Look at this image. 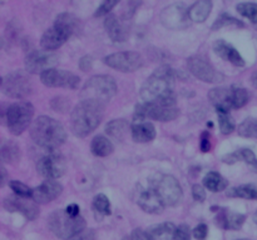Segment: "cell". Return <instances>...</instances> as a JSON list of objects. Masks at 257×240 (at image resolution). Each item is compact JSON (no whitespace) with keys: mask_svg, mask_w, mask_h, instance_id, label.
<instances>
[{"mask_svg":"<svg viewBox=\"0 0 257 240\" xmlns=\"http://www.w3.org/2000/svg\"><path fill=\"white\" fill-rule=\"evenodd\" d=\"M63 192L62 184H59L55 180H45L42 184L38 185L33 189V198L37 204H48L57 199Z\"/></svg>","mask_w":257,"mask_h":240,"instance_id":"ac0fdd59","label":"cell"},{"mask_svg":"<svg viewBox=\"0 0 257 240\" xmlns=\"http://www.w3.org/2000/svg\"><path fill=\"white\" fill-rule=\"evenodd\" d=\"M65 210H67L68 214H70L72 216H79L80 215V209H79V206H78V204L68 205L67 209Z\"/></svg>","mask_w":257,"mask_h":240,"instance_id":"f907efd6","label":"cell"},{"mask_svg":"<svg viewBox=\"0 0 257 240\" xmlns=\"http://www.w3.org/2000/svg\"><path fill=\"white\" fill-rule=\"evenodd\" d=\"M93 209H94L95 214L100 215V216H107L112 212H110L109 199L104 194L95 195L94 199H93Z\"/></svg>","mask_w":257,"mask_h":240,"instance_id":"836d02e7","label":"cell"},{"mask_svg":"<svg viewBox=\"0 0 257 240\" xmlns=\"http://www.w3.org/2000/svg\"><path fill=\"white\" fill-rule=\"evenodd\" d=\"M207 232H208L207 225L203 224V222H201V224H198L197 226L193 229L192 234L197 240H205L206 238H207Z\"/></svg>","mask_w":257,"mask_h":240,"instance_id":"f6af8a7d","label":"cell"},{"mask_svg":"<svg viewBox=\"0 0 257 240\" xmlns=\"http://www.w3.org/2000/svg\"><path fill=\"white\" fill-rule=\"evenodd\" d=\"M150 186L156 190L165 206H176L183 198L181 184L173 175L157 174L150 182Z\"/></svg>","mask_w":257,"mask_h":240,"instance_id":"52a82bcc","label":"cell"},{"mask_svg":"<svg viewBox=\"0 0 257 240\" xmlns=\"http://www.w3.org/2000/svg\"><path fill=\"white\" fill-rule=\"evenodd\" d=\"M208 99L215 105L217 112H230L231 88H215L208 92Z\"/></svg>","mask_w":257,"mask_h":240,"instance_id":"cb8c5ba5","label":"cell"},{"mask_svg":"<svg viewBox=\"0 0 257 240\" xmlns=\"http://www.w3.org/2000/svg\"><path fill=\"white\" fill-rule=\"evenodd\" d=\"M69 240H95V235L93 230H83L82 232L70 238Z\"/></svg>","mask_w":257,"mask_h":240,"instance_id":"bcb514c9","label":"cell"},{"mask_svg":"<svg viewBox=\"0 0 257 240\" xmlns=\"http://www.w3.org/2000/svg\"><path fill=\"white\" fill-rule=\"evenodd\" d=\"M203 185L207 188L208 190L213 192H223L227 188L228 182L220 172H210L205 175L203 178Z\"/></svg>","mask_w":257,"mask_h":240,"instance_id":"4dcf8cb0","label":"cell"},{"mask_svg":"<svg viewBox=\"0 0 257 240\" xmlns=\"http://www.w3.org/2000/svg\"><path fill=\"white\" fill-rule=\"evenodd\" d=\"M118 4V0H105L104 2H102V4L99 5V8L97 9V12H95V16H102V15H105L108 14V12H110L113 10V8L115 6V5Z\"/></svg>","mask_w":257,"mask_h":240,"instance_id":"60d3db41","label":"cell"},{"mask_svg":"<svg viewBox=\"0 0 257 240\" xmlns=\"http://www.w3.org/2000/svg\"><path fill=\"white\" fill-rule=\"evenodd\" d=\"M218 114V124L222 134L228 135L235 130V120L231 116L230 112H217Z\"/></svg>","mask_w":257,"mask_h":240,"instance_id":"8d00e7d4","label":"cell"},{"mask_svg":"<svg viewBox=\"0 0 257 240\" xmlns=\"http://www.w3.org/2000/svg\"><path fill=\"white\" fill-rule=\"evenodd\" d=\"M30 136L38 146L48 152H53L64 144L67 140V132L58 120L43 115L33 122L30 126Z\"/></svg>","mask_w":257,"mask_h":240,"instance_id":"3957f363","label":"cell"},{"mask_svg":"<svg viewBox=\"0 0 257 240\" xmlns=\"http://www.w3.org/2000/svg\"><path fill=\"white\" fill-rule=\"evenodd\" d=\"M212 148L211 145V135L208 132H203L200 138V149L202 152H208Z\"/></svg>","mask_w":257,"mask_h":240,"instance_id":"7bdbcfd3","label":"cell"},{"mask_svg":"<svg viewBox=\"0 0 257 240\" xmlns=\"http://www.w3.org/2000/svg\"><path fill=\"white\" fill-rule=\"evenodd\" d=\"M54 24L67 30L72 36L80 32V30H82V20L75 16L74 14H70V12H62V14L58 15L57 19L54 20Z\"/></svg>","mask_w":257,"mask_h":240,"instance_id":"d4e9b609","label":"cell"},{"mask_svg":"<svg viewBox=\"0 0 257 240\" xmlns=\"http://www.w3.org/2000/svg\"><path fill=\"white\" fill-rule=\"evenodd\" d=\"M58 56L52 52L45 50H32L25 58V69L29 74H40L49 69H54L57 65Z\"/></svg>","mask_w":257,"mask_h":240,"instance_id":"7c38bea8","label":"cell"},{"mask_svg":"<svg viewBox=\"0 0 257 240\" xmlns=\"http://www.w3.org/2000/svg\"><path fill=\"white\" fill-rule=\"evenodd\" d=\"M216 224L222 229L240 230L246 222V215L231 212L228 209H218L216 215Z\"/></svg>","mask_w":257,"mask_h":240,"instance_id":"ffe728a7","label":"cell"},{"mask_svg":"<svg viewBox=\"0 0 257 240\" xmlns=\"http://www.w3.org/2000/svg\"><path fill=\"white\" fill-rule=\"evenodd\" d=\"M192 195H193V199L198 202H203L206 199V192H205V188L200 184H195L192 186Z\"/></svg>","mask_w":257,"mask_h":240,"instance_id":"ee69618b","label":"cell"},{"mask_svg":"<svg viewBox=\"0 0 257 240\" xmlns=\"http://www.w3.org/2000/svg\"><path fill=\"white\" fill-rule=\"evenodd\" d=\"M3 206L10 212H22L28 220H35L38 218V214H39V208H38L37 202L34 200L20 198L18 195L5 198Z\"/></svg>","mask_w":257,"mask_h":240,"instance_id":"2e32d148","label":"cell"},{"mask_svg":"<svg viewBox=\"0 0 257 240\" xmlns=\"http://www.w3.org/2000/svg\"><path fill=\"white\" fill-rule=\"evenodd\" d=\"M40 82L48 88H65L75 89L79 86L80 78L68 70L49 69L40 75Z\"/></svg>","mask_w":257,"mask_h":240,"instance_id":"5bb4252c","label":"cell"},{"mask_svg":"<svg viewBox=\"0 0 257 240\" xmlns=\"http://www.w3.org/2000/svg\"><path fill=\"white\" fill-rule=\"evenodd\" d=\"M180 115V110L176 106H166L160 104H148V102H141L136 108L135 119L145 120L146 118L158 120V122H172L177 119Z\"/></svg>","mask_w":257,"mask_h":240,"instance_id":"9c48e42d","label":"cell"},{"mask_svg":"<svg viewBox=\"0 0 257 240\" xmlns=\"http://www.w3.org/2000/svg\"><path fill=\"white\" fill-rule=\"evenodd\" d=\"M117 92V82L110 75H94L84 84L82 89L83 100H94V102H110Z\"/></svg>","mask_w":257,"mask_h":240,"instance_id":"5b68a950","label":"cell"},{"mask_svg":"<svg viewBox=\"0 0 257 240\" xmlns=\"http://www.w3.org/2000/svg\"><path fill=\"white\" fill-rule=\"evenodd\" d=\"M213 50H215L218 56L227 60L228 62H231L235 66H245V60L241 56L240 52H237V49L231 44H228V42H226L225 40H217L213 45Z\"/></svg>","mask_w":257,"mask_h":240,"instance_id":"603a6c76","label":"cell"},{"mask_svg":"<svg viewBox=\"0 0 257 240\" xmlns=\"http://www.w3.org/2000/svg\"><path fill=\"white\" fill-rule=\"evenodd\" d=\"M48 226L57 238L69 240L83 230H85V220L83 216H72L67 210H55L48 218Z\"/></svg>","mask_w":257,"mask_h":240,"instance_id":"277c9868","label":"cell"},{"mask_svg":"<svg viewBox=\"0 0 257 240\" xmlns=\"http://www.w3.org/2000/svg\"><path fill=\"white\" fill-rule=\"evenodd\" d=\"M7 182V170L4 166H2V186H4Z\"/></svg>","mask_w":257,"mask_h":240,"instance_id":"816d5d0a","label":"cell"},{"mask_svg":"<svg viewBox=\"0 0 257 240\" xmlns=\"http://www.w3.org/2000/svg\"><path fill=\"white\" fill-rule=\"evenodd\" d=\"M161 22L168 29H183L190 25L188 9L183 4H172L165 8L160 15Z\"/></svg>","mask_w":257,"mask_h":240,"instance_id":"9a60e30c","label":"cell"},{"mask_svg":"<svg viewBox=\"0 0 257 240\" xmlns=\"http://www.w3.org/2000/svg\"><path fill=\"white\" fill-rule=\"evenodd\" d=\"M104 115V105L94 100H82L70 118V129L77 138H85L94 132Z\"/></svg>","mask_w":257,"mask_h":240,"instance_id":"7a4b0ae2","label":"cell"},{"mask_svg":"<svg viewBox=\"0 0 257 240\" xmlns=\"http://www.w3.org/2000/svg\"><path fill=\"white\" fill-rule=\"evenodd\" d=\"M136 202H137L138 206L143 210V212H148V214H161L165 209L162 200L160 199L158 194L152 186L148 188H140L137 192V196H136Z\"/></svg>","mask_w":257,"mask_h":240,"instance_id":"e0dca14e","label":"cell"},{"mask_svg":"<svg viewBox=\"0 0 257 240\" xmlns=\"http://www.w3.org/2000/svg\"><path fill=\"white\" fill-rule=\"evenodd\" d=\"M251 82H252L253 86H255V88H257V70H256V72H253L252 78H251Z\"/></svg>","mask_w":257,"mask_h":240,"instance_id":"f5cc1de1","label":"cell"},{"mask_svg":"<svg viewBox=\"0 0 257 240\" xmlns=\"http://www.w3.org/2000/svg\"><path fill=\"white\" fill-rule=\"evenodd\" d=\"M9 186L12 188V190L15 192V195H18V196L27 198V199L33 198V189H30L28 185L19 182V180H10Z\"/></svg>","mask_w":257,"mask_h":240,"instance_id":"f35d334b","label":"cell"},{"mask_svg":"<svg viewBox=\"0 0 257 240\" xmlns=\"http://www.w3.org/2000/svg\"><path fill=\"white\" fill-rule=\"evenodd\" d=\"M238 240H250V239H238Z\"/></svg>","mask_w":257,"mask_h":240,"instance_id":"11a10c76","label":"cell"},{"mask_svg":"<svg viewBox=\"0 0 257 240\" xmlns=\"http://www.w3.org/2000/svg\"><path fill=\"white\" fill-rule=\"evenodd\" d=\"M175 82V70L168 65L160 66L141 86V99L148 104L176 106Z\"/></svg>","mask_w":257,"mask_h":240,"instance_id":"6da1fadb","label":"cell"},{"mask_svg":"<svg viewBox=\"0 0 257 240\" xmlns=\"http://www.w3.org/2000/svg\"><path fill=\"white\" fill-rule=\"evenodd\" d=\"M90 150L95 156L104 158L114 152V146L109 139H107L103 135H97V136L93 138L92 142H90Z\"/></svg>","mask_w":257,"mask_h":240,"instance_id":"f546056e","label":"cell"},{"mask_svg":"<svg viewBox=\"0 0 257 240\" xmlns=\"http://www.w3.org/2000/svg\"><path fill=\"white\" fill-rule=\"evenodd\" d=\"M104 64L123 72H133L143 64L142 56L136 52H120L104 58Z\"/></svg>","mask_w":257,"mask_h":240,"instance_id":"4fadbf2b","label":"cell"},{"mask_svg":"<svg viewBox=\"0 0 257 240\" xmlns=\"http://www.w3.org/2000/svg\"><path fill=\"white\" fill-rule=\"evenodd\" d=\"M255 222L257 224V212H256V214H255Z\"/></svg>","mask_w":257,"mask_h":240,"instance_id":"db71d44e","label":"cell"},{"mask_svg":"<svg viewBox=\"0 0 257 240\" xmlns=\"http://www.w3.org/2000/svg\"><path fill=\"white\" fill-rule=\"evenodd\" d=\"M50 105H52L53 109L58 112H65L69 110V102H68V100L63 96H58L55 98V99H53Z\"/></svg>","mask_w":257,"mask_h":240,"instance_id":"ab89813d","label":"cell"},{"mask_svg":"<svg viewBox=\"0 0 257 240\" xmlns=\"http://www.w3.org/2000/svg\"><path fill=\"white\" fill-rule=\"evenodd\" d=\"M93 66V59L90 56H88V55H85V56H83L82 59L79 60V68L80 70H83V72H89L90 69H92Z\"/></svg>","mask_w":257,"mask_h":240,"instance_id":"c3c4849f","label":"cell"},{"mask_svg":"<svg viewBox=\"0 0 257 240\" xmlns=\"http://www.w3.org/2000/svg\"><path fill=\"white\" fill-rule=\"evenodd\" d=\"M228 198H241V199L256 200L257 199V186L252 184L240 185V186L231 188L227 192Z\"/></svg>","mask_w":257,"mask_h":240,"instance_id":"1f68e13d","label":"cell"},{"mask_svg":"<svg viewBox=\"0 0 257 240\" xmlns=\"http://www.w3.org/2000/svg\"><path fill=\"white\" fill-rule=\"evenodd\" d=\"M237 12L242 16L247 18L253 24H257V4L256 2H240L236 6Z\"/></svg>","mask_w":257,"mask_h":240,"instance_id":"d590c367","label":"cell"},{"mask_svg":"<svg viewBox=\"0 0 257 240\" xmlns=\"http://www.w3.org/2000/svg\"><path fill=\"white\" fill-rule=\"evenodd\" d=\"M132 240H153L150 232L142 229H136L132 232Z\"/></svg>","mask_w":257,"mask_h":240,"instance_id":"7dc6e473","label":"cell"},{"mask_svg":"<svg viewBox=\"0 0 257 240\" xmlns=\"http://www.w3.org/2000/svg\"><path fill=\"white\" fill-rule=\"evenodd\" d=\"M131 135L136 142H151L156 138V128L152 122L141 119H135L132 122Z\"/></svg>","mask_w":257,"mask_h":240,"instance_id":"44dd1931","label":"cell"},{"mask_svg":"<svg viewBox=\"0 0 257 240\" xmlns=\"http://www.w3.org/2000/svg\"><path fill=\"white\" fill-rule=\"evenodd\" d=\"M104 28L107 34L113 42H124L128 39V30L119 18L114 14H109L104 20Z\"/></svg>","mask_w":257,"mask_h":240,"instance_id":"7402d4cb","label":"cell"},{"mask_svg":"<svg viewBox=\"0 0 257 240\" xmlns=\"http://www.w3.org/2000/svg\"><path fill=\"white\" fill-rule=\"evenodd\" d=\"M132 129V125H130V122L125 119H115L112 120L107 124L105 126V132L109 135L110 138L115 140H124L127 138V135L131 132Z\"/></svg>","mask_w":257,"mask_h":240,"instance_id":"484cf974","label":"cell"},{"mask_svg":"<svg viewBox=\"0 0 257 240\" xmlns=\"http://www.w3.org/2000/svg\"><path fill=\"white\" fill-rule=\"evenodd\" d=\"M37 170L47 180H55L67 172V160L59 152H50L38 160Z\"/></svg>","mask_w":257,"mask_h":240,"instance_id":"30bf717a","label":"cell"},{"mask_svg":"<svg viewBox=\"0 0 257 240\" xmlns=\"http://www.w3.org/2000/svg\"><path fill=\"white\" fill-rule=\"evenodd\" d=\"M0 156H2V162H7V164H17L22 158V152H20L19 145L12 140H5L3 142L2 148H0Z\"/></svg>","mask_w":257,"mask_h":240,"instance_id":"83f0119b","label":"cell"},{"mask_svg":"<svg viewBox=\"0 0 257 240\" xmlns=\"http://www.w3.org/2000/svg\"><path fill=\"white\" fill-rule=\"evenodd\" d=\"M34 106L28 102H18L10 105L4 114V122L10 134L20 135L30 125Z\"/></svg>","mask_w":257,"mask_h":240,"instance_id":"8992f818","label":"cell"},{"mask_svg":"<svg viewBox=\"0 0 257 240\" xmlns=\"http://www.w3.org/2000/svg\"><path fill=\"white\" fill-rule=\"evenodd\" d=\"M250 95L245 88H231V108L232 109H240L247 104Z\"/></svg>","mask_w":257,"mask_h":240,"instance_id":"d6a6232c","label":"cell"},{"mask_svg":"<svg viewBox=\"0 0 257 240\" xmlns=\"http://www.w3.org/2000/svg\"><path fill=\"white\" fill-rule=\"evenodd\" d=\"M238 134L243 138H253L257 139V119L247 118L238 126Z\"/></svg>","mask_w":257,"mask_h":240,"instance_id":"e575fe53","label":"cell"},{"mask_svg":"<svg viewBox=\"0 0 257 240\" xmlns=\"http://www.w3.org/2000/svg\"><path fill=\"white\" fill-rule=\"evenodd\" d=\"M0 88H2L3 94L12 99H23L32 94L33 92L32 80L29 75L22 70L4 75Z\"/></svg>","mask_w":257,"mask_h":240,"instance_id":"ba28073f","label":"cell"},{"mask_svg":"<svg viewBox=\"0 0 257 240\" xmlns=\"http://www.w3.org/2000/svg\"><path fill=\"white\" fill-rule=\"evenodd\" d=\"M187 68L191 74L205 82H221L225 79V76L218 72L202 55H193L188 58Z\"/></svg>","mask_w":257,"mask_h":240,"instance_id":"8fae6325","label":"cell"},{"mask_svg":"<svg viewBox=\"0 0 257 240\" xmlns=\"http://www.w3.org/2000/svg\"><path fill=\"white\" fill-rule=\"evenodd\" d=\"M70 36H72V35H70L67 30L54 24L52 28H49V29L43 34L42 39H40V45H42V48L44 50L52 52V50L58 49V48L62 46L63 44H65Z\"/></svg>","mask_w":257,"mask_h":240,"instance_id":"d6986e66","label":"cell"},{"mask_svg":"<svg viewBox=\"0 0 257 240\" xmlns=\"http://www.w3.org/2000/svg\"><path fill=\"white\" fill-rule=\"evenodd\" d=\"M211 10H212V2H210V0L196 2L188 9V16H190L191 22H203L208 18Z\"/></svg>","mask_w":257,"mask_h":240,"instance_id":"4316f807","label":"cell"},{"mask_svg":"<svg viewBox=\"0 0 257 240\" xmlns=\"http://www.w3.org/2000/svg\"><path fill=\"white\" fill-rule=\"evenodd\" d=\"M231 25H236V26H243V22H241L240 20L236 19V18L233 16H230L228 14H221L220 16L216 19L215 24L212 25V30H217V29H221V28L223 26H231Z\"/></svg>","mask_w":257,"mask_h":240,"instance_id":"74e56055","label":"cell"},{"mask_svg":"<svg viewBox=\"0 0 257 240\" xmlns=\"http://www.w3.org/2000/svg\"><path fill=\"white\" fill-rule=\"evenodd\" d=\"M223 162H226V164H235V162H240V155H238V152H232V154H227L223 156Z\"/></svg>","mask_w":257,"mask_h":240,"instance_id":"681fc988","label":"cell"},{"mask_svg":"<svg viewBox=\"0 0 257 240\" xmlns=\"http://www.w3.org/2000/svg\"><path fill=\"white\" fill-rule=\"evenodd\" d=\"M173 240H191V229L188 225L182 224L177 228Z\"/></svg>","mask_w":257,"mask_h":240,"instance_id":"b9f144b4","label":"cell"},{"mask_svg":"<svg viewBox=\"0 0 257 240\" xmlns=\"http://www.w3.org/2000/svg\"><path fill=\"white\" fill-rule=\"evenodd\" d=\"M176 232H177V226L171 222L155 225V226L150 228V230H148L153 240H173Z\"/></svg>","mask_w":257,"mask_h":240,"instance_id":"f1b7e54d","label":"cell"}]
</instances>
